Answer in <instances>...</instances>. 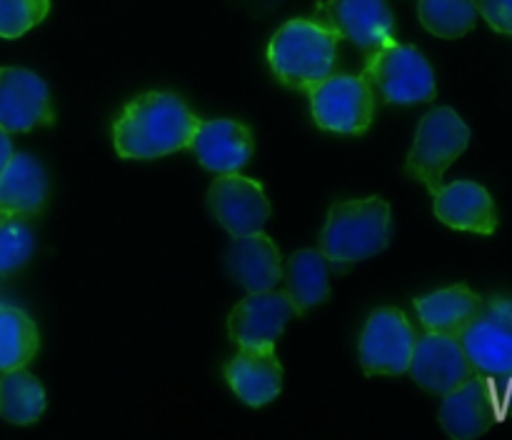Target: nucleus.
<instances>
[{"label":"nucleus","mask_w":512,"mask_h":440,"mask_svg":"<svg viewBox=\"0 0 512 440\" xmlns=\"http://www.w3.org/2000/svg\"><path fill=\"white\" fill-rule=\"evenodd\" d=\"M470 145V128L453 108H433L415 130L413 148L405 160V173L420 180L430 195L443 185V175Z\"/></svg>","instance_id":"39448f33"},{"label":"nucleus","mask_w":512,"mask_h":440,"mask_svg":"<svg viewBox=\"0 0 512 440\" xmlns=\"http://www.w3.org/2000/svg\"><path fill=\"white\" fill-rule=\"evenodd\" d=\"M38 348L35 320L15 305H0V373L25 368L38 355Z\"/></svg>","instance_id":"5701e85b"},{"label":"nucleus","mask_w":512,"mask_h":440,"mask_svg":"<svg viewBox=\"0 0 512 440\" xmlns=\"http://www.w3.org/2000/svg\"><path fill=\"white\" fill-rule=\"evenodd\" d=\"M208 208L233 238L258 233L270 218V200L263 185L240 173H223L213 180Z\"/></svg>","instance_id":"f8f14e48"},{"label":"nucleus","mask_w":512,"mask_h":440,"mask_svg":"<svg viewBox=\"0 0 512 440\" xmlns=\"http://www.w3.org/2000/svg\"><path fill=\"white\" fill-rule=\"evenodd\" d=\"M190 150L210 173H240L255 153V135L238 120H200L190 140Z\"/></svg>","instance_id":"2eb2a0df"},{"label":"nucleus","mask_w":512,"mask_h":440,"mask_svg":"<svg viewBox=\"0 0 512 440\" xmlns=\"http://www.w3.org/2000/svg\"><path fill=\"white\" fill-rule=\"evenodd\" d=\"M13 155H15V148H13V140H10V133L8 130L0 128V173L8 168V163Z\"/></svg>","instance_id":"cd10ccee"},{"label":"nucleus","mask_w":512,"mask_h":440,"mask_svg":"<svg viewBox=\"0 0 512 440\" xmlns=\"http://www.w3.org/2000/svg\"><path fill=\"white\" fill-rule=\"evenodd\" d=\"M285 293L290 295L295 315H305L330 300V263L320 250L303 248L288 258L283 270Z\"/></svg>","instance_id":"412c9836"},{"label":"nucleus","mask_w":512,"mask_h":440,"mask_svg":"<svg viewBox=\"0 0 512 440\" xmlns=\"http://www.w3.org/2000/svg\"><path fill=\"white\" fill-rule=\"evenodd\" d=\"M310 110L318 128L340 135H363L375 120V95L360 75H328L310 90Z\"/></svg>","instance_id":"0eeeda50"},{"label":"nucleus","mask_w":512,"mask_h":440,"mask_svg":"<svg viewBox=\"0 0 512 440\" xmlns=\"http://www.w3.org/2000/svg\"><path fill=\"white\" fill-rule=\"evenodd\" d=\"M200 118L183 98L148 90L130 100L113 123L115 153L123 160H155L190 148Z\"/></svg>","instance_id":"f257e3e1"},{"label":"nucleus","mask_w":512,"mask_h":440,"mask_svg":"<svg viewBox=\"0 0 512 440\" xmlns=\"http://www.w3.org/2000/svg\"><path fill=\"white\" fill-rule=\"evenodd\" d=\"M50 13V0H0V38H20Z\"/></svg>","instance_id":"a878e982"},{"label":"nucleus","mask_w":512,"mask_h":440,"mask_svg":"<svg viewBox=\"0 0 512 440\" xmlns=\"http://www.w3.org/2000/svg\"><path fill=\"white\" fill-rule=\"evenodd\" d=\"M390 233L393 210L383 198L343 200L330 208L318 250L333 268L345 270L383 253L390 245Z\"/></svg>","instance_id":"f03ea898"},{"label":"nucleus","mask_w":512,"mask_h":440,"mask_svg":"<svg viewBox=\"0 0 512 440\" xmlns=\"http://www.w3.org/2000/svg\"><path fill=\"white\" fill-rule=\"evenodd\" d=\"M415 330L400 308L370 313L358 343L360 368L365 375H405L415 348Z\"/></svg>","instance_id":"1a4fd4ad"},{"label":"nucleus","mask_w":512,"mask_h":440,"mask_svg":"<svg viewBox=\"0 0 512 440\" xmlns=\"http://www.w3.org/2000/svg\"><path fill=\"white\" fill-rule=\"evenodd\" d=\"M223 373L230 390L250 408H263L273 403L283 390V365L275 353V345L240 348L225 363Z\"/></svg>","instance_id":"f3484780"},{"label":"nucleus","mask_w":512,"mask_h":440,"mask_svg":"<svg viewBox=\"0 0 512 440\" xmlns=\"http://www.w3.org/2000/svg\"><path fill=\"white\" fill-rule=\"evenodd\" d=\"M313 20L338 40H350L365 55L395 40V15L388 0H323Z\"/></svg>","instance_id":"6e6552de"},{"label":"nucleus","mask_w":512,"mask_h":440,"mask_svg":"<svg viewBox=\"0 0 512 440\" xmlns=\"http://www.w3.org/2000/svg\"><path fill=\"white\" fill-rule=\"evenodd\" d=\"M268 63L285 88L310 93L335 73L338 38L313 18H293L270 38Z\"/></svg>","instance_id":"7ed1b4c3"},{"label":"nucleus","mask_w":512,"mask_h":440,"mask_svg":"<svg viewBox=\"0 0 512 440\" xmlns=\"http://www.w3.org/2000/svg\"><path fill=\"white\" fill-rule=\"evenodd\" d=\"M50 183L43 163L30 153H15L0 173V215L35 218L48 203Z\"/></svg>","instance_id":"6ab92c4d"},{"label":"nucleus","mask_w":512,"mask_h":440,"mask_svg":"<svg viewBox=\"0 0 512 440\" xmlns=\"http://www.w3.org/2000/svg\"><path fill=\"white\" fill-rule=\"evenodd\" d=\"M433 210L440 223L475 235H493L498 230V208L488 188L475 180H455L433 193Z\"/></svg>","instance_id":"dca6fc26"},{"label":"nucleus","mask_w":512,"mask_h":440,"mask_svg":"<svg viewBox=\"0 0 512 440\" xmlns=\"http://www.w3.org/2000/svg\"><path fill=\"white\" fill-rule=\"evenodd\" d=\"M500 418V400L493 378L475 373L443 395L438 420L455 440H475L488 433Z\"/></svg>","instance_id":"9b49d317"},{"label":"nucleus","mask_w":512,"mask_h":440,"mask_svg":"<svg viewBox=\"0 0 512 440\" xmlns=\"http://www.w3.org/2000/svg\"><path fill=\"white\" fill-rule=\"evenodd\" d=\"M53 123L48 83L28 68H0V128L13 135Z\"/></svg>","instance_id":"ddd939ff"},{"label":"nucleus","mask_w":512,"mask_h":440,"mask_svg":"<svg viewBox=\"0 0 512 440\" xmlns=\"http://www.w3.org/2000/svg\"><path fill=\"white\" fill-rule=\"evenodd\" d=\"M475 8L488 20L490 28L512 35V0H475Z\"/></svg>","instance_id":"bb28decb"},{"label":"nucleus","mask_w":512,"mask_h":440,"mask_svg":"<svg viewBox=\"0 0 512 440\" xmlns=\"http://www.w3.org/2000/svg\"><path fill=\"white\" fill-rule=\"evenodd\" d=\"M35 250V233L25 218L0 215V278L18 273Z\"/></svg>","instance_id":"393cba45"},{"label":"nucleus","mask_w":512,"mask_h":440,"mask_svg":"<svg viewBox=\"0 0 512 440\" xmlns=\"http://www.w3.org/2000/svg\"><path fill=\"white\" fill-rule=\"evenodd\" d=\"M480 300L483 295L475 293L470 285L455 283L450 288H440L435 293L415 298V313L428 333L460 335L475 310L480 308Z\"/></svg>","instance_id":"aec40b11"},{"label":"nucleus","mask_w":512,"mask_h":440,"mask_svg":"<svg viewBox=\"0 0 512 440\" xmlns=\"http://www.w3.org/2000/svg\"><path fill=\"white\" fill-rule=\"evenodd\" d=\"M420 23L438 38H463L478 23L475 0H418Z\"/></svg>","instance_id":"b1692460"},{"label":"nucleus","mask_w":512,"mask_h":440,"mask_svg":"<svg viewBox=\"0 0 512 440\" xmlns=\"http://www.w3.org/2000/svg\"><path fill=\"white\" fill-rule=\"evenodd\" d=\"M295 308L285 290H260L240 300L228 318V333L240 348H263L275 345L283 335Z\"/></svg>","instance_id":"4468645a"},{"label":"nucleus","mask_w":512,"mask_h":440,"mask_svg":"<svg viewBox=\"0 0 512 440\" xmlns=\"http://www.w3.org/2000/svg\"><path fill=\"white\" fill-rule=\"evenodd\" d=\"M360 78L368 83L380 103H430L438 95L435 70L428 58L415 45L398 43V40L370 53Z\"/></svg>","instance_id":"20e7f679"},{"label":"nucleus","mask_w":512,"mask_h":440,"mask_svg":"<svg viewBox=\"0 0 512 440\" xmlns=\"http://www.w3.org/2000/svg\"><path fill=\"white\" fill-rule=\"evenodd\" d=\"M475 373L503 380L512 375V298L490 295L460 333Z\"/></svg>","instance_id":"423d86ee"},{"label":"nucleus","mask_w":512,"mask_h":440,"mask_svg":"<svg viewBox=\"0 0 512 440\" xmlns=\"http://www.w3.org/2000/svg\"><path fill=\"white\" fill-rule=\"evenodd\" d=\"M225 268L248 293L273 290L283 280V255L268 233L238 235L225 250Z\"/></svg>","instance_id":"a211bd4d"},{"label":"nucleus","mask_w":512,"mask_h":440,"mask_svg":"<svg viewBox=\"0 0 512 440\" xmlns=\"http://www.w3.org/2000/svg\"><path fill=\"white\" fill-rule=\"evenodd\" d=\"M45 388L33 373L25 368L5 370L0 375V418L10 425H33L43 418Z\"/></svg>","instance_id":"4be33fe9"},{"label":"nucleus","mask_w":512,"mask_h":440,"mask_svg":"<svg viewBox=\"0 0 512 440\" xmlns=\"http://www.w3.org/2000/svg\"><path fill=\"white\" fill-rule=\"evenodd\" d=\"M408 373L415 383L433 395H445L468 378H473L475 368L465 353L460 335L428 333L415 338L413 358Z\"/></svg>","instance_id":"9d476101"}]
</instances>
